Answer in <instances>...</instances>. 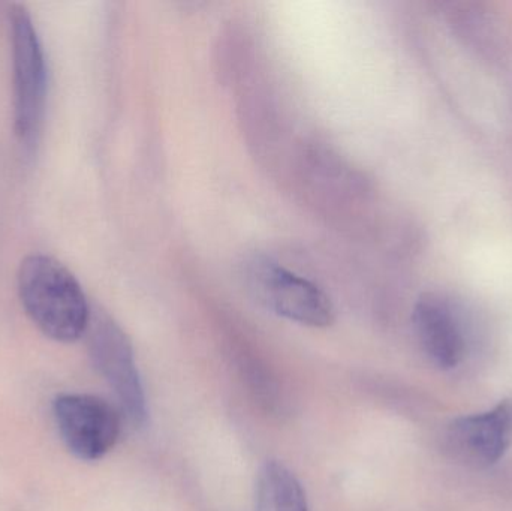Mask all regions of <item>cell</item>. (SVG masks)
I'll return each mask as SVG.
<instances>
[{"instance_id":"6da1fadb","label":"cell","mask_w":512,"mask_h":511,"mask_svg":"<svg viewBox=\"0 0 512 511\" xmlns=\"http://www.w3.org/2000/svg\"><path fill=\"white\" fill-rule=\"evenodd\" d=\"M18 296L27 317L56 342L78 341L89 329L90 311L80 282L60 261L30 255L17 276Z\"/></svg>"},{"instance_id":"7a4b0ae2","label":"cell","mask_w":512,"mask_h":511,"mask_svg":"<svg viewBox=\"0 0 512 511\" xmlns=\"http://www.w3.org/2000/svg\"><path fill=\"white\" fill-rule=\"evenodd\" d=\"M12 69H14V128L24 149L38 143L47 104V63L29 11H11Z\"/></svg>"},{"instance_id":"3957f363","label":"cell","mask_w":512,"mask_h":511,"mask_svg":"<svg viewBox=\"0 0 512 511\" xmlns=\"http://www.w3.org/2000/svg\"><path fill=\"white\" fill-rule=\"evenodd\" d=\"M246 284L256 299L286 320L307 327H328L336 318L330 297L313 282L267 258L246 264Z\"/></svg>"},{"instance_id":"277c9868","label":"cell","mask_w":512,"mask_h":511,"mask_svg":"<svg viewBox=\"0 0 512 511\" xmlns=\"http://www.w3.org/2000/svg\"><path fill=\"white\" fill-rule=\"evenodd\" d=\"M90 359L107 381L132 425H146L147 401L134 350L122 327L104 312H95L86 332Z\"/></svg>"},{"instance_id":"5b68a950","label":"cell","mask_w":512,"mask_h":511,"mask_svg":"<svg viewBox=\"0 0 512 511\" xmlns=\"http://www.w3.org/2000/svg\"><path fill=\"white\" fill-rule=\"evenodd\" d=\"M53 414L66 449L80 461H98L116 446L120 417L104 399L60 395L54 401Z\"/></svg>"},{"instance_id":"8992f818","label":"cell","mask_w":512,"mask_h":511,"mask_svg":"<svg viewBox=\"0 0 512 511\" xmlns=\"http://www.w3.org/2000/svg\"><path fill=\"white\" fill-rule=\"evenodd\" d=\"M448 449L454 458L475 467H487L504 458L512 443V402L504 401L486 413L451 423Z\"/></svg>"},{"instance_id":"52a82bcc","label":"cell","mask_w":512,"mask_h":511,"mask_svg":"<svg viewBox=\"0 0 512 511\" xmlns=\"http://www.w3.org/2000/svg\"><path fill=\"white\" fill-rule=\"evenodd\" d=\"M414 327L427 356L439 368L451 369L465 356V336L456 315L447 303L433 296L418 300Z\"/></svg>"},{"instance_id":"ba28073f","label":"cell","mask_w":512,"mask_h":511,"mask_svg":"<svg viewBox=\"0 0 512 511\" xmlns=\"http://www.w3.org/2000/svg\"><path fill=\"white\" fill-rule=\"evenodd\" d=\"M256 511H310L300 480L282 462H265L259 471Z\"/></svg>"}]
</instances>
